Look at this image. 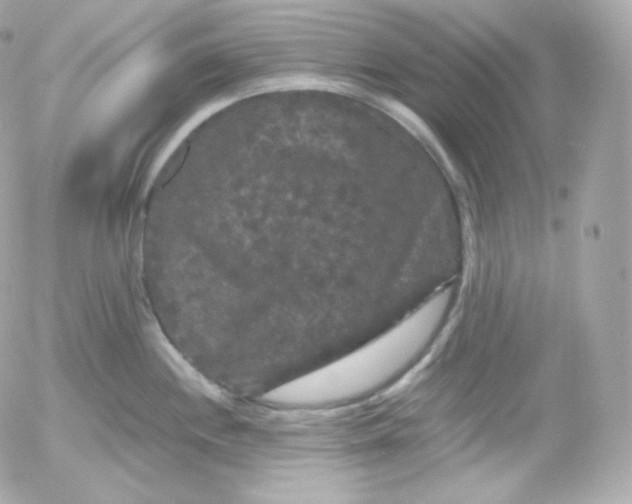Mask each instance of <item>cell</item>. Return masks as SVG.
Wrapping results in <instances>:
<instances>
[{
  "instance_id": "obj_1",
  "label": "cell",
  "mask_w": 632,
  "mask_h": 504,
  "mask_svg": "<svg viewBox=\"0 0 632 504\" xmlns=\"http://www.w3.org/2000/svg\"><path fill=\"white\" fill-rule=\"evenodd\" d=\"M450 290L431 297L394 327L356 351L268 393L282 405H317L371 391L409 365L437 332L450 303Z\"/></svg>"
}]
</instances>
